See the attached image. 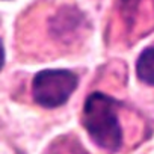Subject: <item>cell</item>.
I'll use <instances>...</instances> for the list:
<instances>
[{"label": "cell", "mask_w": 154, "mask_h": 154, "mask_svg": "<svg viewBox=\"0 0 154 154\" xmlns=\"http://www.w3.org/2000/svg\"><path fill=\"white\" fill-rule=\"evenodd\" d=\"M136 75L145 85L154 86V47L145 48L136 60Z\"/></svg>", "instance_id": "3957f363"}, {"label": "cell", "mask_w": 154, "mask_h": 154, "mask_svg": "<svg viewBox=\"0 0 154 154\" xmlns=\"http://www.w3.org/2000/svg\"><path fill=\"white\" fill-rule=\"evenodd\" d=\"M79 85L77 75L69 69H41L32 82V95L36 104L54 109L65 104Z\"/></svg>", "instance_id": "7a4b0ae2"}, {"label": "cell", "mask_w": 154, "mask_h": 154, "mask_svg": "<svg viewBox=\"0 0 154 154\" xmlns=\"http://www.w3.org/2000/svg\"><path fill=\"white\" fill-rule=\"evenodd\" d=\"M3 65H5V47L2 39H0V69L3 68Z\"/></svg>", "instance_id": "277c9868"}, {"label": "cell", "mask_w": 154, "mask_h": 154, "mask_svg": "<svg viewBox=\"0 0 154 154\" xmlns=\"http://www.w3.org/2000/svg\"><path fill=\"white\" fill-rule=\"evenodd\" d=\"M82 124L100 148L115 152L122 145V127L118 118V101L103 92H92L83 106Z\"/></svg>", "instance_id": "6da1fadb"}]
</instances>
